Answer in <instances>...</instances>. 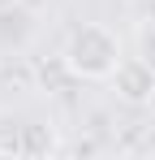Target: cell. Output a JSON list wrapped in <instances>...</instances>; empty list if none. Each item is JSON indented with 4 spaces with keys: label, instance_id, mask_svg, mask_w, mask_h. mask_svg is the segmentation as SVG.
<instances>
[{
    "label": "cell",
    "instance_id": "obj_2",
    "mask_svg": "<svg viewBox=\"0 0 155 160\" xmlns=\"http://www.w3.org/2000/svg\"><path fill=\"white\" fill-rule=\"evenodd\" d=\"M108 82H112L116 100H125V104H134V108L155 100V65L147 56H125Z\"/></svg>",
    "mask_w": 155,
    "mask_h": 160
},
{
    "label": "cell",
    "instance_id": "obj_1",
    "mask_svg": "<svg viewBox=\"0 0 155 160\" xmlns=\"http://www.w3.org/2000/svg\"><path fill=\"white\" fill-rule=\"evenodd\" d=\"M60 61H65V69L82 82H108L116 74V65L125 61L121 52V39H116V30L103 26V22H82V26L69 30V39H65V48H60Z\"/></svg>",
    "mask_w": 155,
    "mask_h": 160
},
{
    "label": "cell",
    "instance_id": "obj_3",
    "mask_svg": "<svg viewBox=\"0 0 155 160\" xmlns=\"http://www.w3.org/2000/svg\"><path fill=\"white\" fill-rule=\"evenodd\" d=\"M138 43H142V56L155 65V22H147V26L138 30Z\"/></svg>",
    "mask_w": 155,
    "mask_h": 160
}]
</instances>
